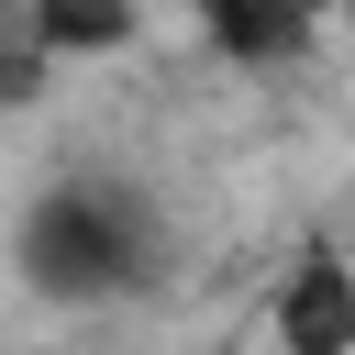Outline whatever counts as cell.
Segmentation results:
<instances>
[{
  "label": "cell",
  "mask_w": 355,
  "mask_h": 355,
  "mask_svg": "<svg viewBox=\"0 0 355 355\" xmlns=\"http://www.w3.org/2000/svg\"><path fill=\"white\" fill-rule=\"evenodd\" d=\"M11 266L33 300H122L144 277V211L111 178H55L22 222H11Z\"/></svg>",
  "instance_id": "obj_1"
},
{
  "label": "cell",
  "mask_w": 355,
  "mask_h": 355,
  "mask_svg": "<svg viewBox=\"0 0 355 355\" xmlns=\"http://www.w3.org/2000/svg\"><path fill=\"white\" fill-rule=\"evenodd\" d=\"M266 333H277V355H355V255L300 244L266 288Z\"/></svg>",
  "instance_id": "obj_2"
},
{
  "label": "cell",
  "mask_w": 355,
  "mask_h": 355,
  "mask_svg": "<svg viewBox=\"0 0 355 355\" xmlns=\"http://www.w3.org/2000/svg\"><path fill=\"white\" fill-rule=\"evenodd\" d=\"M311 22H322V0H222L200 33H211L222 67H288L311 44Z\"/></svg>",
  "instance_id": "obj_3"
},
{
  "label": "cell",
  "mask_w": 355,
  "mask_h": 355,
  "mask_svg": "<svg viewBox=\"0 0 355 355\" xmlns=\"http://www.w3.org/2000/svg\"><path fill=\"white\" fill-rule=\"evenodd\" d=\"M133 0H22V33H33V55H111V44H133Z\"/></svg>",
  "instance_id": "obj_4"
},
{
  "label": "cell",
  "mask_w": 355,
  "mask_h": 355,
  "mask_svg": "<svg viewBox=\"0 0 355 355\" xmlns=\"http://www.w3.org/2000/svg\"><path fill=\"white\" fill-rule=\"evenodd\" d=\"M322 11H344V22H355V0H322Z\"/></svg>",
  "instance_id": "obj_5"
}]
</instances>
